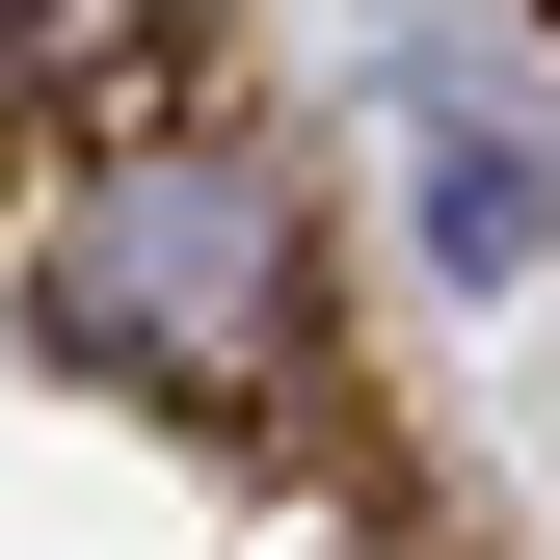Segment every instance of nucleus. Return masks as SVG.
I'll list each match as a JSON object with an SVG mask.
<instances>
[{"instance_id":"1","label":"nucleus","mask_w":560,"mask_h":560,"mask_svg":"<svg viewBox=\"0 0 560 560\" xmlns=\"http://www.w3.org/2000/svg\"><path fill=\"white\" fill-rule=\"evenodd\" d=\"M27 294H54V347H107L133 400L294 374V187H267V133H107Z\"/></svg>"},{"instance_id":"2","label":"nucleus","mask_w":560,"mask_h":560,"mask_svg":"<svg viewBox=\"0 0 560 560\" xmlns=\"http://www.w3.org/2000/svg\"><path fill=\"white\" fill-rule=\"evenodd\" d=\"M428 241H454V267H534V161H480V133H454V161H428Z\"/></svg>"},{"instance_id":"3","label":"nucleus","mask_w":560,"mask_h":560,"mask_svg":"<svg viewBox=\"0 0 560 560\" xmlns=\"http://www.w3.org/2000/svg\"><path fill=\"white\" fill-rule=\"evenodd\" d=\"M27 54H54V0H0V107H27Z\"/></svg>"}]
</instances>
